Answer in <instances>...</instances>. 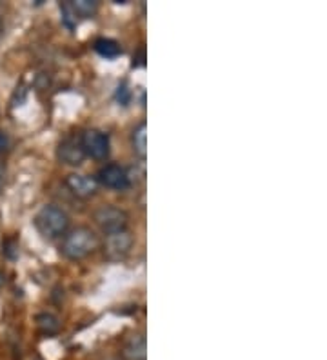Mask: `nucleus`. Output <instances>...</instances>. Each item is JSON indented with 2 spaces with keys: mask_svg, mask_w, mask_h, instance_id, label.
<instances>
[{
  "mask_svg": "<svg viewBox=\"0 0 327 360\" xmlns=\"http://www.w3.org/2000/svg\"><path fill=\"white\" fill-rule=\"evenodd\" d=\"M122 353L127 360H146L148 346H146L144 335H131L124 344Z\"/></svg>",
  "mask_w": 327,
  "mask_h": 360,
  "instance_id": "9",
  "label": "nucleus"
},
{
  "mask_svg": "<svg viewBox=\"0 0 327 360\" xmlns=\"http://www.w3.org/2000/svg\"><path fill=\"white\" fill-rule=\"evenodd\" d=\"M64 184L75 197L84 198V200L95 197L96 191H98V182L93 176L82 175V173H71V175H68Z\"/></svg>",
  "mask_w": 327,
  "mask_h": 360,
  "instance_id": "7",
  "label": "nucleus"
},
{
  "mask_svg": "<svg viewBox=\"0 0 327 360\" xmlns=\"http://www.w3.org/2000/svg\"><path fill=\"white\" fill-rule=\"evenodd\" d=\"M60 11H62V22L70 27V30H73V27L77 26V15H75V11H73V8H71L70 2H62Z\"/></svg>",
  "mask_w": 327,
  "mask_h": 360,
  "instance_id": "14",
  "label": "nucleus"
},
{
  "mask_svg": "<svg viewBox=\"0 0 327 360\" xmlns=\"http://www.w3.org/2000/svg\"><path fill=\"white\" fill-rule=\"evenodd\" d=\"M4 179H6V169L4 166H0V191H2V186H4Z\"/></svg>",
  "mask_w": 327,
  "mask_h": 360,
  "instance_id": "16",
  "label": "nucleus"
},
{
  "mask_svg": "<svg viewBox=\"0 0 327 360\" xmlns=\"http://www.w3.org/2000/svg\"><path fill=\"white\" fill-rule=\"evenodd\" d=\"M8 146H9L8 135H6L4 131H0V155L4 153L6 150H8Z\"/></svg>",
  "mask_w": 327,
  "mask_h": 360,
  "instance_id": "15",
  "label": "nucleus"
},
{
  "mask_svg": "<svg viewBox=\"0 0 327 360\" xmlns=\"http://www.w3.org/2000/svg\"><path fill=\"white\" fill-rule=\"evenodd\" d=\"M79 142L86 158L89 157L93 160H105L109 157V151H111L109 135L101 129H86V131L80 133Z\"/></svg>",
  "mask_w": 327,
  "mask_h": 360,
  "instance_id": "4",
  "label": "nucleus"
},
{
  "mask_svg": "<svg viewBox=\"0 0 327 360\" xmlns=\"http://www.w3.org/2000/svg\"><path fill=\"white\" fill-rule=\"evenodd\" d=\"M70 4L73 8L75 15L82 18H93L98 11V2H95V0H75Z\"/></svg>",
  "mask_w": 327,
  "mask_h": 360,
  "instance_id": "12",
  "label": "nucleus"
},
{
  "mask_svg": "<svg viewBox=\"0 0 327 360\" xmlns=\"http://www.w3.org/2000/svg\"><path fill=\"white\" fill-rule=\"evenodd\" d=\"M93 220H95V224L98 226V229L104 235H113V233L127 229L129 215H127V211L122 210V207L113 206V204H105V206H101L98 210H95Z\"/></svg>",
  "mask_w": 327,
  "mask_h": 360,
  "instance_id": "3",
  "label": "nucleus"
},
{
  "mask_svg": "<svg viewBox=\"0 0 327 360\" xmlns=\"http://www.w3.org/2000/svg\"><path fill=\"white\" fill-rule=\"evenodd\" d=\"M96 182L113 191H126L131 188V175L120 164H105L96 173Z\"/></svg>",
  "mask_w": 327,
  "mask_h": 360,
  "instance_id": "6",
  "label": "nucleus"
},
{
  "mask_svg": "<svg viewBox=\"0 0 327 360\" xmlns=\"http://www.w3.org/2000/svg\"><path fill=\"white\" fill-rule=\"evenodd\" d=\"M2 31H4V24H2V18H0V35H2Z\"/></svg>",
  "mask_w": 327,
  "mask_h": 360,
  "instance_id": "17",
  "label": "nucleus"
},
{
  "mask_svg": "<svg viewBox=\"0 0 327 360\" xmlns=\"http://www.w3.org/2000/svg\"><path fill=\"white\" fill-rule=\"evenodd\" d=\"M131 144H133V151L139 155L142 160L148 157V124L140 122L131 135Z\"/></svg>",
  "mask_w": 327,
  "mask_h": 360,
  "instance_id": "10",
  "label": "nucleus"
},
{
  "mask_svg": "<svg viewBox=\"0 0 327 360\" xmlns=\"http://www.w3.org/2000/svg\"><path fill=\"white\" fill-rule=\"evenodd\" d=\"M57 157L62 164L73 167L82 166L84 160H86V155H84L82 148H80L79 139H75V136H65V139H62L57 148Z\"/></svg>",
  "mask_w": 327,
  "mask_h": 360,
  "instance_id": "8",
  "label": "nucleus"
},
{
  "mask_svg": "<svg viewBox=\"0 0 327 360\" xmlns=\"http://www.w3.org/2000/svg\"><path fill=\"white\" fill-rule=\"evenodd\" d=\"M93 48H95V51L104 58H117L118 55H122V48H120V44H118L117 40L105 39V37L96 39Z\"/></svg>",
  "mask_w": 327,
  "mask_h": 360,
  "instance_id": "11",
  "label": "nucleus"
},
{
  "mask_svg": "<svg viewBox=\"0 0 327 360\" xmlns=\"http://www.w3.org/2000/svg\"><path fill=\"white\" fill-rule=\"evenodd\" d=\"M135 246V237L131 235L129 229L113 233V235H105L104 238V255L111 262L124 260L131 253Z\"/></svg>",
  "mask_w": 327,
  "mask_h": 360,
  "instance_id": "5",
  "label": "nucleus"
},
{
  "mask_svg": "<svg viewBox=\"0 0 327 360\" xmlns=\"http://www.w3.org/2000/svg\"><path fill=\"white\" fill-rule=\"evenodd\" d=\"M101 246L98 235L87 226H79L62 237L60 251L68 260H82L95 253Z\"/></svg>",
  "mask_w": 327,
  "mask_h": 360,
  "instance_id": "1",
  "label": "nucleus"
},
{
  "mask_svg": "<svg viewBox=\"0 0 327 360\" xmlns=\"http://www.w3.org/2000/svg\"><path fill=\"white\" fill-rule=\"evenodd\" d=\"M37 324H39V330L44 335H55L60 330V322L55 315L51 313H42V315L37 316Z\"/></svg>",
  "mask_w": 327,
  "mask_h": 360,
  "instance_id": "13",
  "label": "nucleus"
},
{
  "mask_svg": "<svg viewBox=\"0 0 327 360\" xmlns=\"http://www.w3.org/2000/svg\"><path fill=\"white\" fill-rule=\"evenodd\" d=\"M33 226L44 238L57 240V238L64 237L68 229H70V215L62 207H58L57 204H44L37 211Z\"/></svg>",
  "mask_w": 327,
  "mask_h": 360,
  "instance_id": "2",
  "label": "nucleus"
}]
</instances>
